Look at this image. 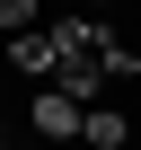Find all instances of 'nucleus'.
Here are the masks:
<instances>
[{
	"label": "nucleus",
	"instance_id": "obj_1",
	"mask_svg": "<svg viewBox=\"0 0 141 150\" xmlns=\"http://www.w3.org/2000/svg\"><path fill=\"white\" fill-rule=\"evenodd\" d=\"M44 35H53V71H97V53L115 44V27H106L97 9H70V18H53Z\"/></svg>",
	"mask_w": 141,
	"mask_h": 150
},
{
	"label": "nucleus",
	"instance_id": "obj_2",
	"mask_svg": "<svg viewBox=\"0 0 141 150\" xmlns=\"http://www.w3.org/2000/svg\"><path fill=\"white\" fill-rule=\"evenodd\" d=\"M80 141H88V150H123V141H132V115H123V106H80Z\"/></svg>",
	"mask_w": 141,
	"mask_h": 150
},
{
	"label": "nucleus",
	"instance_id": "obj_3",
	"mask_svg": "<svg viewBox=\"0 0 141 150\" xmlns=\"http://www.w3.org/2000/svg\"><path fill=\"white\" fill-rule=\"evenodd\" d=\"M35 132H44V141H80V106H70L62 88H44V97H35Z\"/></svg>",
	"mask_w": 141,
	"mask_h": 150
},
{
	"label": "nucleus",
	"instance_id": "obj_4",
	"mask_svg": "<svg viewBox=\"0 0 141 150\" xmlns=\"http://www.w3.org/2000/svg\"><path fill=\"white\" fill-rule=\"evenodd\" d=\"M9 71H53V35H44V27L9 35Z\"/></svg>",
	"mask_w": 141,
	"mask_h": 150
},
{
	"label": "nucleus",
	"instance_id": "obj_5",
	"mask_svg": "<svg viewBox=\"0 0 141 150\" xmlns=\"http://www.w3.org/2000/svg\"><path fill=\"white\" fill-rule=\"evenodd\" d=\"M35 9H44V0H0V35H27V27H35Z\"/></svg>",
	"mask_w": 141,
	"mask_h": 150
},
{
	"label": "nucleus",
	"instance_id": "obj_6",
	"mask_svg": "<svg viewBox=\"0 0 141 150\" xmlns=\"http://www.w3.org/2000/svg\"><path fill=\"white\" fill-rule=\"evenodd\" d=\"M88 9H97V18H106V9H115V0H88Z\"/></svg>",
	"mask_w": 141,
	"mask_h": 150
}]
</instances>
